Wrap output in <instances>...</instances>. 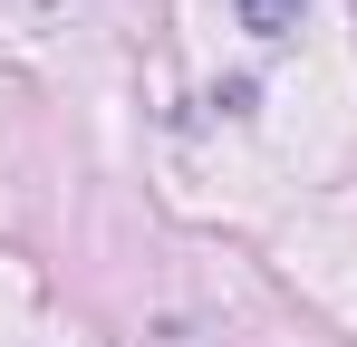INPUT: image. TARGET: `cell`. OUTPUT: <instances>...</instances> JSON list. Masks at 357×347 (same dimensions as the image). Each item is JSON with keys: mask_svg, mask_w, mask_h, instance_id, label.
<instances>
[{"mask_svg": "<svg viewBox=\"0 0 357 347\" xmlns=\"http://www.w3.org/2000/svg\"><path fill=\"white\" fill-rule=\"evenodd\" d=\"M232 10H241V29H251V39H290L309 0H232Z\"/></svg>", "mask_w": 357, "mask_h": 347, "instance_id": "6da1fadb", "label": "cell"}]
</instances>
